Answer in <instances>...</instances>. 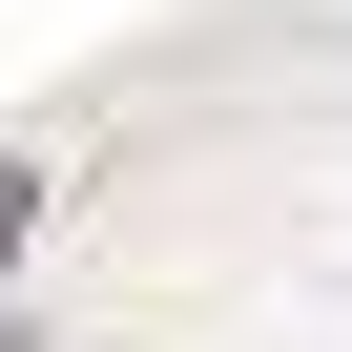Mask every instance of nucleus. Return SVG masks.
<instances>
[{"mask_svg": "<svg viewBox=\"0 0 352 352\" xmlns=\"http://www.w3.org/2000/svg\"><path fill=\"white\" fill-rule=\"evenodd\" d=\"M21 228H42V187H21V166H0V249H21Z\"/></svg>", "mask_w": 352, "mask_h": 352, "instance_id": "nucleus-1", "label": "nucleus"}]
</instances>
